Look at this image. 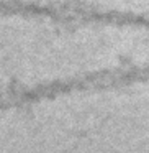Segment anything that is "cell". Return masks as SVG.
I'll return each mask as SVG.
<instances>
[{
	"instance_id": "1",
	"label": "cell",
	"mask_w": 149,
	"mask_h": 153,
	"mask_svg": "<svg viewBox=\"0 0 149 153\" xmlns=\"http://www.w3.org/2000/svg\"><path fill=\"white\" fill-rule=\"evenodd\" d=\"M57 23L61 25H106V27L136 28L149 33V13L118 8H105L98 5L66 0L57 4Z\"/></svg>"
}]
</instances>
